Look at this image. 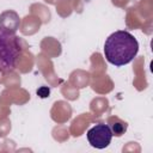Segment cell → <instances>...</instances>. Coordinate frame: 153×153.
<instances>
[{"mask_svg": "<svg viewBox=\"0 0 153 153\" xmlns=\"http://www.w3.org/2000/svg\"><path fill=\"white\" fill-rule=\"evenodd\" d=\"M139 51L137 39L126 30L112 32L104 43V56L114 66L121 67L134 60Z\"/></svg>", "mask_w": 153, "mask_h": 153, "instance_id": "1", "label": "cell"}, {"mask_svg": "<svg viewBox=\"0 0 153 153\" xmlns=\"http://www.w3.org/2000/svg\"><path fill=\"white\" fill-rule=\"evenodd\" d=\"M20 53L22 47L18 38L11 32L0 30V72H12Z\"/></svg>", "mask_w": 153, "mask_h": 153, "instance_id": "2", "label": "cell"}, {"mask_svg": "<svg viewBox=\"0 0 153 153\" xmlns=\"http://www.w3.org/2000/svg\"><path fill=\"white\" fill-rule=\"evenodd\" d=\"M114 134L112 130L110 128L109 124L105 123H98L96 126H93L92 128L88 129L86 137L88 143L97 149H103L105 147H108L111 142Z\"/></svg>", "mask_w": 153, "mask_h": 153, "instance_id": "3", "label": "cell"}]
</instances>
